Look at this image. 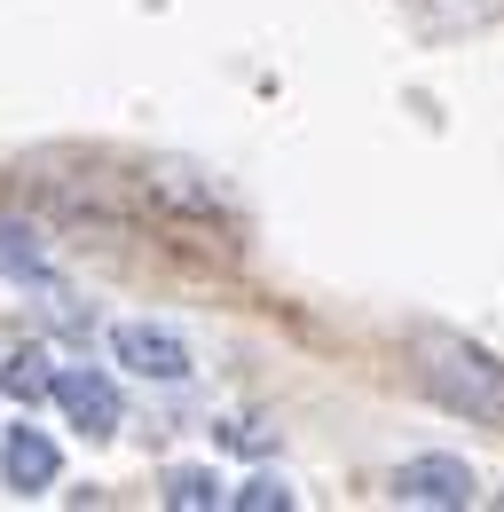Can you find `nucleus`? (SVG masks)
<instances>
[{
	"mask_svg": "<svg viewBox=\"0 0 504 512\" xmlns=\"http://www.w3.org/2000/svg\"><path fill=\"white\" fill-rule=\"evenodd\" d=\"M418 379L441 410H465L473 426H504V363L465 339H418Z\"/></svg>",
	"mask_w": 504,
	"mask_h": 512,
	"instance_id": "nucleus-1",
	"label": "nucleus"
},
{
	"mask_svg": "<svg viewBox=\"0 0 504 512\" xmlns=\"http://www.w3.org/2000/svg\"><path fill=\"white\" fill-rule=\"evenodd\" d=\"M481 497V481H473V465L465 457H410L402 473H394V505H418V512H457Z\"/></svg>",
	"mask_w": 504,
	"mask_h": 512,
	"instance_id": "nucleus-2",
	"label": "nucleus"
},
{
	"mask_svg": "<svg viewBox=\"0 0 504 512\" xmlns=\"http://www.w3.org/2000/svg\"><path fill=\"white\" fill-rule=\"evenodd\" d=\"M0 465H8V489H16V497H40V489L56 481V442H48L40 426H8Z\"/></svg>",
	"mask_w": 504,
	"mask_h": 512,
	"instance_id": "nucleus-5",
	"label": "nucleus"
},
{
	"mask_svg": "<svg viewBox=\"0 0 504 512\" xmlns=\"http://www.w3.org/2000/svg\"><path fill=\"white\" fill-rule=\"evenodd\" d=\"M166 505H174V512H213V505H221V473H205V465L166 473Z\"/></svg>",
	"mask_w": 504,
	"mask_h": 512,
	"instance_id": "nucleus-8",
	"label": "nucleus"
},
{
	"mask_svg": "<svg viewBox=\"0 0 504 512\" xmlns=\"http://www.w3.org/2000/svg\"><path fill=\"white\" fill-rule=\"evenodd\" d=\"M48 394L63 402V418H71L87 442L119 434V386L103 379V371H87V363H79V371H56V379H48Z\"/></svg>",
	"mask_w": 504,
	"mask_h": 512,
	"instance_id": "nucleus-3",
	"label": "nucleus"
},
{
	"mask_svg": "<svg viewBox=\"0 0 504 512\" xmlns=\"http://www.w3.org/2000/svg\"><path fill=\"white\" fill-rule=\"evenodd\" d=\"M48 379H56V371H48V355H40V347L0 355V386H8L16 402H40V394H48Z\"/></svg>",
	"mask_w": 504,
	"mask_h": 512,
	"instance_id": "nucleus-7",
	"label": "nucleus"
},
{
	"mask_svg": "<svg viewBox=\"0 0 504 512\" xmlns=\"http://www.w3.org/2000/svg\"><path fill=\"white\" fill-rule=\"evenodd\" d=\"M0 276H16V284H40V292H63L48 253H40V237L32 229H16V221H0Z\"/></svg>",
	"mask_w": 504,
	"mask_h": 512,
	"instance_id": "nucleus-6",
	"label": "nucleus"
},
{
	"mask_svg": "<svg viewBox=\"0 0 504 512\" xmlns=\"http://www.w3.org/2000/svg\"><path fill=\"white\" fill-rule=\"evenodd\" d=\"M237 512H292V489L284 481H252V489H237Z\"/></svg>",
	"mask_w": 504,
	"mask_h": 512,
	"instance_id": "nucleus-9",
	"label": "nucleus"
},
{
	"mask_svg": "<svg viewBox=\"0 0 504 512\" xmlns=\"http://www.w3.org/2000/svg\"><path fill=\"white\" fill-rule=\"evenodd\" d=\"M111 347H119V363L134 371V379H158V386L189 379V347L174 339V331H158V323H119Z\"/></svg>",
	"mask_w": 504,
	"mask_h": 512,
	"instance_id": "nucleus-4",
	"label": "nucleus"
}]
</instances>
